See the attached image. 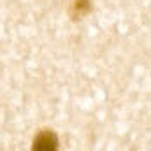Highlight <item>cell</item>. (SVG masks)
<instances>
[{
  "instance_id": "1",
  "label": "cell",
  "mask_w": 151,
  "mask_h": 151,
  "mask_svg": "<svg viewBox=\"0 0 151 151\" xmlns=\"http://www.w3.org/2000/svg\"><path fill=\"white\" fill-rule=\"evenodd\" d=\"M58 148V137L51 130H42L39 132L37 137L34 139V151H53Z\"/></svg>"
}]
</instances>
